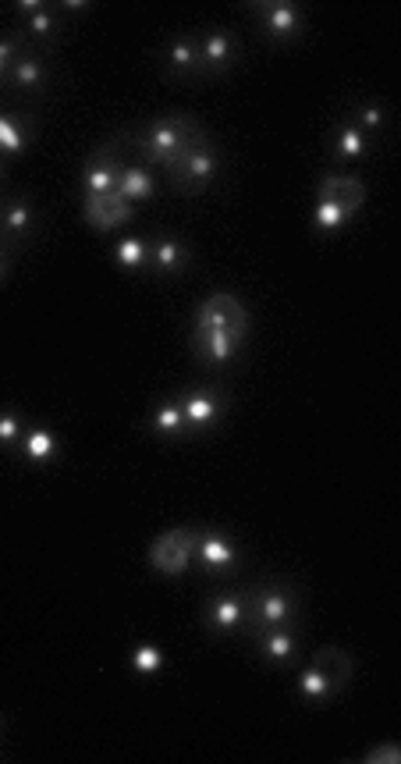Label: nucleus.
<instances>
[{
	"instance_id": "nucleus-20",
	"label": "nucleus",
	"mask_w": 401,
	"mask_h": 764,
	"mask_svg": "<svg viewBox=\"0 0 401 764\" xmlns=\"http://www.w3.org/2000/svg\"><path fill=\"white\" fill-rule=\"evenodd\" d=\"M4 82L15 93H22V96H39V93L47 89V82H50V64L44 61V53H36V50L25 47L19 53V61L11 64V72H8Z\"/></svg>"
},
{
	"instance_id": "nucleus-21",
	"label": "nucleus",
	"mask_w": 401,
	"mask_h": 764,
	"mask_svg": "<svg viewBox=\"0 0 401 764\" xmlns=\"http://www.w3.org/2000/svg\"><path fill=\"white\" fill-rule=\"evenodd\" d=\"M114 192H118L121 200H129L132 206L135 203H149V200L157 196V175H154V168H149V164H143V160H124L121 157Z\"/></svg>"
},
{
	"instance_id": "nucleus-12",
	"label": "nucleus",
	"mask_w": 401,
	"mask_h": 764,
	"mask_svg": "<svg viewBox=\"0 0 401 764\" xmlns=\"http://www.w3.org/2000/svg\"><path fill=\"white\" fill-rule=\"evenodd\" d=\"M39 206L29 196H4L0 200V231L8 246H29L39 235Z\"/></svg>"
},
{
	"instance_id": "nucleus-6",
	"label": "nucleus",
	"mask_w": 401,
	"mask_h": 764,
	"mask_svg": "<svg viewBox=\"0 0 401 764\" xmlns=\"http://www.w3.org/2000/svg\"><path fill=\"white\" fill-rule=\"evenodd\" d=\"M192 327L224 331V335L239 338L245 345L248 331H253V321H248V310L242 306L239 296H231V291H214V296L196 310V324H192Z\"/></svg>"
},
{
	"instance_id": "nucleus-24",
	"label": "nucleus",
	"mask_w": 401,
	"mask_h": 764,
	"mask_svg": "<svg viewBox=\"0 0 401 764\" xmlns=\"http://www.w3.org/2000/svg\"><path fill=\"white\" fill-rule=\"evenodd\" d=\"M149 430L163 441H192L189 434V423H185V413H182V402L178 398H160L154 413H149Z\"/></svg>"
},
{
	"instance_id": "nucleus-33",
	"label": "nucleus",
	"mask_w": 401,
	"mask_h": 764,
	"mask_svg": "<svg viewBox=\"0 0 401 764\" xmlns=\"http://www.w3.org/2000/svg\"><path fill=\"white\" fill-rule=\"evenodd\" d=\"M29 47L19 33H8V36H0V86H4V79L11 72V64L19 61V53Z\"/></svg>"
},
{
	"instance_id": "nucleus-23",
	"label": "nucleus",
	"mask_w": 401,
	"mask_h": 764,
	"mask_svg": "<svg viewBox=\"0 0 401 764\" xmlns=\"http://www.w3.org/2000/svg\"><path fill=\"white\" fill-rule=\"evenodd\" d=\"M313 665L327 676V683L335 687L338 697H341V690L349 687V683H352V676H355V658H352L344 647H338V644H324V647H316Z\"/></svg>"
},
{
	"instance_id": "nucleus-31",
	"label": "nucleus",
	"mask_w": 401,
	"mask_h": 764,
	"mask_svg": "<svg viewBox=\"0 0 401 764\" xmlns=\"http://www.w3.org/2000/svg\"><path fill=\"white\" fill-rule=\"evenodd\" d=\"M25 430H29V423L22 420V413L15 406H0V449L19 452Z\"/></svg>"
},
{
	"instance_id": "nucleus-18",
	"label": "nucleus",
	"mask_w": 401,
	"mask_h": 764,
	"mask_svg": "<svg viewBox=\"0 0 401 764\" xmlns=\"http://www.w3.org/2000/svg\"><path fill=\"white\" fill-rule=\"evenodd\" d=\"M15 11L22 15L19 36L25 39V44H47V39L58 36L61 15L53 4H44V0H19Z\"/></svg>"
},
{
	"instance_id": "nucleus-15",
	"label": "nucleus",
	"mask_w": 401,
	"mask_h": 764,
	"mask_svg": "<svg viewBox=\"0 0 401 764\" xmlns=\"http://www.w3.org/2000/svg\"><path fill=\"white\" fill-rule=\"evenodd\" d=\"M118 164H121V153L114 143H107L93 153L82 168V200H93V196H107L114 192L118 186Z\"/></svg>"
},
{
	"instance_id": "nucleus-5",
	"label": "nucleus",
	"mask_w": 401,
	"mask_h": 764,
	"mask_svg": "<svg viewBox=\"0 0 401 764\" xmlns=\"http://www.w3.org/2000/svg\"><path fill=\"white\" fill-rule=\"evenodd\" d=\"M146 562L160 576H182L196 565V526H174L163 530L146 551Z\"/></svg>"
},
{
	"instance_id": "nucleus-32",
	"label": "nucleus",
	"mask_w": 401,
	"mask_h": 764,
	"mask_svg": "<svg viewBox=\"0 0 401 764\" xmlns=\"http://www.w3.org/2000/svg\"><path fill=\"white\" fill-rule=\"evenodd\" d=\"M163 665H168V655H163V647L157 644H139L129 658V669L135 676H160Z\"/></svg>"
},
{
	"instance_id": "nucleus-1",
	"label": "nucleus",
	"mask_w": 401,
	"mask_h": 764,
	"mask_svg": "<svg viewBox=\"0 0 401 764\" xmlns=\"http://www.w3.org/2000/svg\"><path fill=\"white\" fill-rule=\"evenodd\" d=\"M203 135H210V132H206L203 118L189 115V110H171V115H160L154 121H146L143 129L124 132L121 139L135 146V157H143V164L168 171L171 164Z\"/></svg>"
},
{
	"instance_id": "nucleus-30",
	"label": "nucleus",
	"mask_w": 401,
	"mask_h": 764,
	"mask_svg": "<svg viewBox=\"0 0 401 764\" xmlns=\"http://www.w3.org/2000/svg\"><path fill=\"white\" fill-rule=\"evenodd\" d=\"M344 225H349V217H344L341 206H335V203L324 200V196H316V203H313V217H309L313 235H335V231H341Z\"/></svg>"
},
{
	"instance_id": "nucleus-27",
	"label": "nucleus",
	"mask_w": 401,
	"mask_h": 764,
	"mask_svg": "<svg viewBox=\"0 0 401 764\" xmlns=\"http://www.w3.org/2000/svg\"><path fill=\"white\" fill-rule=\"evenodd\" d=\"M349 121H352L363 135L377 139V135L387 129V121H391V110H387V104L380 100V96H369V100H363V104H359V107L352 110Z\"/></svg>"
},
{
	"instance_id": "nucleus-3",
	"label": "nucleus",
	"mask_w": 401,
	"mask_h": 764,
	"mask_svg": "<svg viewBox=\"0 0 401 764\" xmlns=\"http://www.w3.org/2000/svg\"><path fill=\"white\" fill-rule=\"evenodd\" d=\"M220 168H224V153L214 143V135H203L163 175H168V182L182 196H199V192H206L217 182Z\"/></svg>"
},
{
	"instance_id": "nucleus-37",
	"label": "nucleus",
	"mask_w": 401,
	"mask_h": 764,
	"mask_svg": "<svg viewBox=\"0 0 401 764\" xmlns=\"http://www.w3.org/2000/svg\"><path fill=\"white\" fill-rule=\"evenodd\" d=\"M0 175H4V164H0Z\"/></svg>"
},
{
	"instance_id": "nucleus-25",
	"label": "nucleus",
	"mask_w": 401,
	"mask_h": 764,
	"mask_svg": "<svg viewBox=\"0 0 401 764\" xmlns=\"http://www.w3.org/2000/svg\"><path fill=\"white\" fill-rule=\"evenodd\" d=\"M33 121L15 115V110H0V157H22L33 146Z\"/></svg>"
},
{
	"instance_id": "nucleus-28",
	"label": "nucleus",
	"mask_w": 401,
	"mask_h": 764,
	"mask_svg": "<svg viewBox=\"0 0 401 764\" xmlns=\"http://www.w3.org/2000/svg\"><path fill=\"white\" fill-rule=\"evenodd\" d=\"M110 260H114L118 267H121V271H129V274L149 271L146 239H139V235H124V239H118V242H114V249H110Z\"/></svg>"
},
{
	"instance_id": "nucleus-26",
	"label": "nucleus",
	"mask_w": 401,
	"mask_h": 764,
	"mask_svg": "<svg viewBox=\"0 0 401 764\" xmlns=\"http://www.w3.org/2000/svg\"><path fill=\"white\" fill-rule=\"evenodd\" d=\"M58 449H61L58 434H53L50 427L39 423V427L25 430V438H22V444H19V455H22L29 466H47V463H53V458H58Z\"/></svg>"
},
{
	"instance_id": "nucleus-9",
	"label": "nucleus",
	"mask_w": 401,
	"mask_h": 764,
	"mask_svg": "<svg viewBox=\"0 0 401 764\" xmlns=\"http://www.w3.org/2000/svg\"><path fill=\"white\" fill-rule=\"evenodd\" d=\"M203 626L217 636H231L245 630V594L220 587L203 601Z\"/></svg>"
},
{
	"instance_id": "nucleus-19",
	"label": "nucleus",
	"mask_w": 401,
	"mask_h": 764,
	"mask_svg": "<svg viewBox=\"0 0 401 764\" xmlns=\"http://www.w3.org/2000/svg\"><path fill=\"white\" fill-rule=\"evenodd\" d=\"M316 196H324L330 200L335 206H341L344 217H355L359 211H363V203H366V186L359 182L355 175H344V171H330L320 178V186H316Z\"/></svg>"
},
{
	"instance_id": "nucleus-7",
	"label": "nucleus",
	"mask_w": 401,
	"mask_h": 764,
	"mask_svg": "<svg viewBox=\"0 0 401 764\" xmlns=\"http://www.w3.org/2000/svg\"><path fill=\"white\" fill-rule=\"evenodd\" d=\"M196 562H199V569L206 576L224 580L242 565V551L224 530H214V526L199 530V526H196Z\"/></svg>"
},
{
	"instance_id": "nucleus-11",
	"label": "nucleus",
	"mask_w": 401,
	"mask_h": 764,
	"mask_svg": "<svg viewBox=\"0 0 401 764\" xmlns=\"http://www.w3.org/2000/svg\"><path fill=\"white\" fill-rule=\"evenodd\" d=\"M160 68L178 82H196L203 75V53H199V33H178L160 47Z\"/></svg>"
},
{
	"instance_id": "nucleus-14",
	"label": "nucleus",
	"mask_w": 401,
	"mask_h": 764,
	"mask_svg": "<svg viewBox=\"0 0 401 764\" xmlns=\"http://www.w3.org/2000/svg\"><path fill=\"white\" fill-rule=\"evenodd\" d=\"M82 217L86 225L100 235H110L124 225L135 220V206L129 200H121L118 192H107V196H93V200H82Z\"/></svg>"
},
{
	"instance_id": "nucleus-13",
	"label": "nucleus",
	"mask_w": 401,
	"mask_h": 764,
	"mask_svg": "<svg viewBox=\"0 0 401 764\" xmlns=\"http://www.w3.org/2000/svg\"><path fill=\"white\" fill-rule=\"evenodd\" d=\"M178 402H182V413H185L192 438L210 434V430L224 420V398H220L214 387H189Z\"/></svg>"
},
{
	"instance_id": "nucleus-35",
	"label": "nucleus",
	"mask_w": 401,
	"mask_h": 764,
	"mask_svg": "<svg viewBox=\"0 0 401 764\" xmlns=\"http://www.w3.org/2000/svg\"><path fill=\"white\" fill-rule=\"evenodd\" d=\"M11 277V249H0V285Z\"/></svg>"
},
{
	"instance_id": "nucleus-8",
	"label": "nucleus",
	"mask_w": 401,
	"mask_h": 764,
	"mask_svg": "<svg viewBox=\"0 0 401 764\" xmlns=\"http://www.w3.org/2000/svg\"><path fill=\"white\" fill-rule=\"evenodd\" d=\"M199 53H203V75H228L242 61V39L228 25H210L199 33Z\"/></svg>"
},
{
	"instance_id": "nucleus-29",
	"label": "nucleus",
	"mask_w": 401,
	"mask_h": 764,
	"mask_svg": "<svg viewBox=\"0 0 401 764\" xmlns=\"http://www.w3.org/2000/svg\"><path fill=\"white\" fill-rule=\"evenodd\" d=\"M295 687H299V697H302V701H309V704H327V701H335V697H338L335 687L327 683V676H324L320 669H316L313 661L306 665V669L299 672Z\"/></svg>"
},
{
	"instance_id": "nucleus-16",
	"label": "nucleus",
	"mask_w": 401,
	"mask_h": 764,
	"mask_svg": "<svg viewBox=\"0 0 401 764\" xmlns=\"http://www.w3.org/2000/svg\"><path fill=\"white\" fill-rule=\"evenodd\" d=\"M256 641V655L274 665V669H292V665L299 661V630L295 626H270V630H259L253 633Z\"/></svg>"
},
{
	"instance_id": "nucleus-4",
	"label": "nucleus",
	"mask_w": 401,
	"mask_h": 764,
	"mask_svg": "<svg viewBox=\"0 0 401 764\" xmlns=\"http://www.w3.org/2000/svg\"><path fill=\"white\" fill-rule=\"evenodd\" d=\"M245 11H253L256 25L270 44L292 47L306 36V11L292 0H248Z\"/></svg>"
},
{
	"instance_id": "nucleus-10",
	"label": "nucleus",
	"mask_w": 401,
	"mask_h": 764,
	"mask_svg": "<svg viewBox=\"0 0 401 764\" xmlns=\"http://www.w3.org/2000/svg\"><path fill=\"white\" fill-rule=\"evenodd\" d=\"M149 271L157 277H182L192 267V246L174 231H154L146 239Z\"/></svg>"
},
{
	"instance_id": "nucleus-36",
	"label": "nucleus",
	"mask_w": 401,
	"mask_h": 764,
	"mask_svg": "<svg viewBox=\"0 0 401 764\" xmlns=\"http://www.w3.org/2000/svg\"><path fill=\"white\" fill-rule=\"evenodd\" d=\"M0 249H11V246H8V239H4V231H0Z\"/></svg>"
},
{
	"instance_id": "nucleus-17",
	"label": "nucleus",
	"mask_w": 401,
	"mask_h": 764,
	"mask_svg": "<svg viewBox=\"0 0 401 764\" xmlns=\"http://www.w3.org/2000/svg\"><path fill=\"white\" fill-rule=\"evenodd\" d=\"M242 349L245 345L239 338L224 335V331L192 327V356H196L203 367H231L234 359L242 356Z\"/></svg>"
},
{
	"instance_id": "nucleus-34",
	"label": "nucleus",
	"mask_w": 401,
	"mask_h": 764,
	"mask_svg": "<svg viewBox=\"0 0 401 764\" xmlns=\"http://www.w3.org/2000/svg\"><path fill=\"white\" fill-rule=\"evenodd\" d=\"M363 764H401V743L398 740H384L377 747H369L363 754Z\"/></svg>"
},
{
	"instance_id": "nucleus-22",
	"label": "nucleus",
	"mask_w": 401,
	"mask_h": 764,
	"mask_svg": "<svg viewBox=\"0 0 401 764\" xmlns=\"http://www.w3.org/2000/svg\"><path fill=\"white\" fill-rule=\"evenodd\" d=\"M369 143H373V139L359 132L349 118L338 121L335 129H330V135H327L330 160H338V164H355V160H363L366 150H369Z\"/></svg>"
},
{
	"instance_id": "nucleus-2",
	"label": "nucleus",
	"mask_w": 401,
	"mask_h": 764,
	"mask_svg": "<svg viewBox=\"0 0 401 764\" xmlns=\"http://www.w3.org/2000/svg\"><path fill=\"white\" fill-rule=\"evenodd\" d=\"M302 611V594L292 580L274 576L263 580L259 587L245 594V630L242 633H259L270 626H295Z\"/></svg>"
}]
</instances>
